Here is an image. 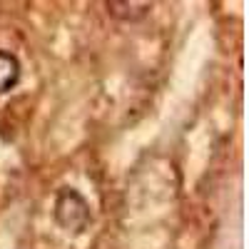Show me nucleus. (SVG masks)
Returning <instances> with one entry per match:
<instances>
[{
	"instance_id": "obj_1",
	"label": "nucleus",
	"mask_w": 249,
	"mask_h": 249,
	"mask_svg": "<svg viewBox=\"0 0 249 249\" xmlns=\"http://www.w3.org/2000/svg\"><path fill=\"white\" fill-rule=\"evenodd\" d=\"M55 222L68 234L85 232L90 224V204L77 190L65 187V190H60V195L55 199Z\"/></svg>"
},
{
	"instance_id": "obj_3",
	"label": "nucleus",
	"mask_w": 249,
	"mask_h": 249,
	"mask_svg": "<svg viewBox=\"0 0 249 249\" xmlns=\"http://www.w3.org/2000/svg\"><path fill=\"white\" fill-rule=\"evenodd\" d=\"M150 3H137V0H124V3H117V0H112V3H107V13L112 18H120V20H140L150 13Z\"/></svg>"
},
{
	"instance_id": "obj_2",
	"label": "nucleus",
	"mask_w": 249,
	"mask_h": 249,
	"mask_svg": "<svg viewBox=\"0 0 249 249\" xmlns=\"http://www.w3.org/2000/svg\"><path fill=\"white\" fill-rule=\"evenodd\" d=\"M20 80V62L13 53L0 50V92H8Z\"/></svg>"
}]
</instances>
